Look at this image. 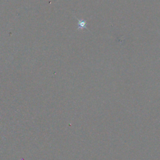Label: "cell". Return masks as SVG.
<instances>
[{
	"label": "cell",
	"instance_id": "6da1fadb",
	"mask_svg": "<svg viewBox=\"0 0 160 160\" xmlns=\"http://www.w3.org/2000/svg\"><path fill=\"white\" fill-rule=\"evenodd\" d=\"M75 18L76 19H77L78 21V30L83 29H88V28H87V22H86V20H80V19H78L76 16H75Z\"/></svg>",
	"mask_w": 160,
	"mask_h": 160
}]
</instances>
